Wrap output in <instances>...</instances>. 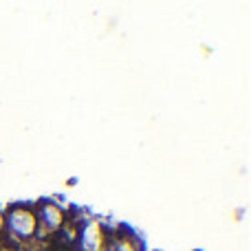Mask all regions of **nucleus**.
<instances>
[{
  "mask_svg": "<svg viewBox=\"0 0 251 251\" xmlns=\"http://www.w3.org/2000/svg\"><path fill=\"white\" fill-rule=\"evenodd\" d=\"M4 234L0 243L9 249H22L35 240L38 234V218H35L33 203H11L4 205Z\"/></svg>",
  "mask_w": 251,
  "mask_h": 251,
  "instance_id": "f257e3e1",
  "label": "nucleus"
},
{
  "mask_svg": "<svg viewBox=\"0 0 251 251\" xmlns=\"http://www.w3.org/2000/svg\"><path fill=\"white\" fill-rule=\"evenodd\" d=\"M104 251H146V240L126 223H113L106 218Z\"/></svg>",
  "mask_w": 251,
  "mask_h": 251,
  "instance_id": "7ed1b4c3",
  "label": "nucleus"
},
{
  "mask_svg": "<svg viewBox=\"0 0 251 251\" xmlns=\"http://www.w3.org/2000/svg\"><path fill=\"white\" fill-rule=\"evenodd\" d=\"M35 209V218H38V234H35V240L40 243H51L60 229L64 227L66 216H69L71 205L64 203L57 196H42L33 203Z\"/></svg>",
  "mask_w": 251,
  "mask_h": 251,
  "instance_id": "f03ea898",
  "label": "nucleus"
}]
</instances>
